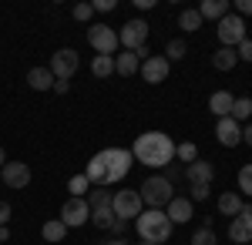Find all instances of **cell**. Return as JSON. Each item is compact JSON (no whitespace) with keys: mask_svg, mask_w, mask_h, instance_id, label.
<instances>
[{"mask_svg":"<svg viewBox=\"0 0 252 245\" xmlns=\"http://www.w3.org/2000/svg\"><path fill=\"white\" fill-rule=\"evenodd\" d=\"M131 158H138L148 168H168L175 161V141L165 131H145L135 138Z\"/></svg>","mask_w":252,"mask_h":245,"instance_id":"6da1fadb","label":"cell"},{"mask_svg":"<svg viewBox=\"0 0 252 245\" xmlns=\"http://www.w3.org/2000/svg\"><path fill=\"white\" fill-rule=\"evenodd\" d=\"M135 232L141 235V242L161 245V242L172 239V222H168L165 208H145V212L135 218Z\"/></svg>","mask_w":252,"mask_h":245,"instance_id":"7a4b0ae2","label":"cell"},{"mask_svg":"<svg viewBox=\"0 0 252 245\" xmlns=\"http://www.w3.org/2000/svg\"><path fill=\"white\" fill-rule=\"evenodd\" d=\"M138 195H141L145 208H165L175 198V185L168 182V178H161V175H152V178H145V182H141Z\"/></svg>","mask_w":252,"mask_h":245,"instance_id":"3957f363","label":"cell"},{"mask_svg":"<svg viewBox=\"0 0 252 245\" xmlns=\"http://www.w3.org/2000/svg\"><path fill=\"white\" fill-rule=\"evenodd\" d=\"M101 154V161H104V168H108V185H115L121 178H128V171H131V151L128 148H104L97 151Z\"/></svg>","mask_w":252,"mask_h":245,"instance_id":"277c9868","label":"cell"},{"mask_svg":"<svg viewBox=\"0 0 252 245\" xmlns=\"http://www.w3.org/2000/svg\"><path fill=\"white\" fill-rule=\"evenodd\" d=\"M111 208H115V215L121 222H135L138 215L145 212V202H141V195H138L135 188H121V191H115Z\"/></svg>","mask_w":252,"mask_h":245,"instance_id":"5b68a950","label":"cell"},{"mask_svg":"<svg viewBox=\"0 0 252 245\" xmlns=\"http://www.w3.org/2000/svg\"><path fill=\"white\" fill-rule=\"evenodd\" d=\"M215 34H219V44H222V47H239V44L246 40V17L225 14V17L215 24Z\"/></svg>","mask_w":252,"mask_h":245,"instance_id":"8992f818","label":"cell"},{"mask_svg":"<svg viewBox=\"0 0 252 245\" xmlns=\"http://www.w3.org/2000/svg\"><path fill=\"white\" fill-rule=\"evenodd\" d=\"M78 71H81V54L74 47L54 51V57H51V74H54V81H71Z\"/></svg>","mask_w":252,"mask_h":245,"instance_id":"52a82bcc","label":"cell"},{"mask_svg":"<svg viewBox=\"0 0 252 245\" xmlns=\"http://www.w3.org/2000/svg\"><path fill=\"white\" fill-rule=\"evenodd\" d=\"M88 44L94 47V54H104V57H115V51L121 47L118 44V31H111L108 24H91L88 27Z\"/></svg>","mask_w":252,"mask_h":245,"instance_id":"ba28073f","label":"cell"},{"mask_svg":"<svg viewBox=\"0 0 252 245\" xmlns=\"http://www.w3.org/2000/svg\"><path fill=\"white\" fill-rule=\"evenodd\" d=\"M61 222L67 228H81L91 222V205H88V198H67L64 205H61Z\"/></svg>","mask_w":252,"mask_h":245,"instance_id":"9c48e42d","label":"cell"},{"mask_svg":"<svg viewBox=\"0 0 252 245\" xmlns=\"http://www.w3.org/2000/svg\"><path fill=\"white\" fill-rule=\"evenodd\" d=\"M148 40V20L141 17H131L121 31H118V44L125 47V51H135V47H141Z\"/></svg>","mask_w":252,"mask_h":245,"instance_id":"30bf717a","label":"cell"},{"mask_svg":"<svg viewBox=\"0 0 252 245\" xmlns=\"http://www.w3.org/2000/svg\"><path fill=\"white\" fill-rule=\"evenodd\" d=\"M0 182H3L7 188H27V185H31V168H27L24 161H7V165L0 168Z\"/></svg>","mask_w":252,"mask_h":245,"instance_id":"8fae6325","label":"cell"},{"mask_svg":"<svg viewBox=\"0 0 252 245\" xmlns=\"http://www.w3.org/2000/svg\"><path fill=\"white\" fill-rule=\"evenodd\" d=\"M138 74L145 77V81H148V84H161V81H165V77L172 74V64H168V61H165V57L152 54V57H148V61H145V64H141V71H138Z\"/></svg>","mask_w":252,"mask_h":245,"instance_id":"7c38bea8","label":"cell"},{"mask_svg":"<svg viewBox=\"0 0 252 245\" xmlns=\"http://www.w3.org/2000/svg\"><path fill=\"white\" fill-rule=\"evenodd\" d=\"M215 138H219L222 148H235V145L242 141V124H235L232 118H219V124H215Z\"/></svg>","mask_w":252,"mask_h":245,"instance_id":"4fadbf2b","label":"cell"},{"mask_svg":"<svg viewBox=\"0 0 252 245\" xmlns=\"http://www.w3.org/2000/svg\"><path fill=\"white\" fill-rule=\"evenodd\" d=\"M229 239H232V242H252V208L239 212V215L232 218V225H229Z\"/></svg>","mask_w":252,"mask_h":245,"instance_id":"5bb4252c","label":"cell"},{"mask_svg":"<svg viewBox=\"0 0 252 245\" xmlns=\"http://www.w3.org/2000/svg\"><path fill=\"white\" fill-rule=\"evenodd\" d=\"M165 215H168V222H172V225H182V222H189V218L195 215L192 198H172V202L165 205Z\"/></svg>","mask_w":252,"mask_h":245,"instance_id":"9a60e30c","label":"cell"},{"mask_svg":"<svg viewBox=\"0 0 252 245\" xmlns=\"http://www.w3.org/2000/svg\"><path fill=\"white\" fill-rule=\"evenodd\" d=\"M185 178L192 182V185H209L215 178V168L209 161H202V158H195L192 165H185Z\"/></svg>","mask_w":252,"mask_h":245,"instance_id":"2e32d148","label":"cell"},{"mask_svg":"<svg viewBox=\"0 0 252 245\" xmlns=\"http://www.w3.org/2000/svg\"><path fill=\"white\" fill-rule=\"evenodd\" d=\"M27 88H31V91H51V88H54L51 67H31V71H27Z\"/></svg>","mask_w":252,"mask_h":245,"instance_id":"e0dca14e","label":"cell"},{"mask_svg":"<svg viewBox=\"0 0 252 245\" xmlns=\"http://www.w3.org/2000/svg\"><path fill=\"white\" fill-rule=\"evenodd\" d=\"M232 104H235V97L229 94V91H215V94L209 97V111H212L215 118H229V114H232Z\"/></svg>","mask_w":252,"mask_h":245,"instance_id":"ac0fdd59","label":"cell"},{"mask_svg":"<svg viewBox=\"0 0 252 245\" xmlns=\"http://www.w3.org/2000/svg\"><path fill=\"white\" fill-rule=\"evenodd\" d=\"M219 212H222V215H229V218H235L239 212H246L242 195H239V191H222V195H219Z\"/></svg>","mask_w":252,"mask_h":245,"instance_id":"d6986e66","label":"cell"},{"mask_svg":"<svg viewBox=\"0 0 252 245\" xmlns=\"http://www.w3.org/2000/svg\"><path fill=\"white\" fill-rule=\"evenodd\" d=\"M138 71H141V61H138L131 51H121V54L115 57V74L131 77V74H138Z\"/></svg>","mask_w":252,"mask_h":245,"instance_id":"ffe728a7","label":"cell"},{"mask_svg":"<svg viewBox=\"0 0 252 245\" xmlns=\"http://www.w3.org/2000/svg\"><path fill=\"white\" fill-rule=\"evenodd\" d=\"M195 10L202 14V20H222L229 14V3H225V0H202Z\"/></svg>","mask_w":252,"mask_h":245,"instance_id":"44dd1931","label":"cell"},{"mask_svg":"<svg viewBox=\"0 0 252 245\" xmlns=\"http://www.w3.org/2000/svg\"><path fill=\"white\" fill-rule=\"evenodd\" d=\"M235 64H239L235 47H219V51L212 54V67H215V71H222V74H225V71H232Z\"/></svg>","mask_w":252,"mask_h":245,"instance_id":"7402d4cb","label":"cell"},{"mask_svg":"<svg viewBox=\"0 0 252 245\" xmlns=\"http://www.w3.org/2000/svg\"><path fill=\"white\" fill-rule=\"evenodd\" d=\"M91 222H94L97 228H104V232H111L115 222H118V215H115L111 205H101V208H91Z\"/></svg>","mask_w":252,"mask_h":245,"instance_id":"603a6c76","label":"cell"},{"mask_svg":"<svg viewBox=\"0 0 252 245\" xmlns=\"http://www.w3.org/2000/svg\"><path fill=\"white\" fill-rule=\"evenodd\" d=\"M40 235H44V242H64L67 225H64L61 218H51V222H44V225H40Z\"/></svg>","mask_w":252,"mask_h":245,"instance_id":"cb8c5ba5","label":"cell"},{"mask_svg":"<svg viewBox=\"0 0 252 245\" xmlns=\"http://www.w3.org/2000/svg\"><path fill=\"white\" fill-rule=\"evenodd\" d=\"M178 27H182L185 34H195V31L202 27V14H198L195 7H189V10H182V14H178Z\"/></svg>","mask_w":252,"mask_h":245,"instance_id":"d4e9b609","label":"cell"},{"mask_svg":"<svg viewBox=\"0 0 252 245\" xmlns=\"http://www.w3.org/2000/svg\"><path fill=\"white\" fill-rule=\"evenodd\" d=\"M232 118L235 124H242V121H249L252 118V97H235V104H232Z\"/></svg>","mask_w":252,"mask_h":245,"instance_id":"484cf974","label":"cell"},{"mask_svg":"<svg viewBox=\"0 0 252 245\" xmlns=\"http://www.w3.org/2000/svg\"><path fill=\"white\" fill-rule=\"evenodd\" d=\"M91 74H94V77H108V74H115V57L94 54V61H91Z\"/></svg>","mask_w":252,"mask_h":245,"instance_id":"4316f807","label":"cell"},{"mask_svg":"<svg viewBox=\"0 0 252 245\" xmlns=\"http://www.w3.org/2000/svg\"><path fill=\"white\" fill-rule=\"evenodd\" d=\"M67 191H71V198H88V191H91L88 175H74V178L67 182Z\"/></svg>","mask_w":252,"mask_h":245,"instance_id":"83f0119b","label":"cell"},{"mask_svg":"<svg viewBox=\"0 0 252 245\" xmlns=\"http://www.w3.org/2000/svg\"><path fill=\"white\" fill-rule=\"evenodd\" d=\"M189 54V44H185V40H168V47H165V61H168V64H172V61H182V57Z\"/></svg>","mask_w":252,"mask_h":245,"instance_id":"f1b7e54d","label":"cell"},{"mask_svg":"<svg viewBox=\"0 0 252 245\" xmlns=\"http://www.w3.org/2000/svg\"><path fill=\"white\" fill-rule=\"evenodd\" d=\"M175 158L185 161V165H192L195 158H198V148H195L192 141H182V145H175Z\"/></svg>","mask_w":252,"mask_h":245,"instance_id":"f546056e","label":"cell"},{"mask_svg":"<svg viewBox=\"0 0 252 245\" xmlns=\"http://www.w3.org/2000/svg\"><path fill=\"white\" fill-rule=\"evenodd\" d=\"M111 198H115V195H111L108 188H91V191H88V205H91V208L111 205Z\"/></svg>","mask_w":252,"mask_h":245,"instance_id":"4dcf8cb0","label":"cell"},{"mask_svg":"<svg viewBox=\"0 0 252 245\" xmlns=\"http://www.w3.org/2000/svg\"><path fill=\"white\" fill-rule=\"evenodd\" d=\"M239 188H242V195L252 198V165H242L239 168Z\"/></svg>","mask_w":252,"mask_h":245,"instance_id":"1f68e13d","label":"cell"},{"mask_svg":"<svg viewBox=\"0 0 252 245\" xmlns=\"http://www.w3.org/2000/svg\"><path fill=\"white\" fill-rule=\"evenodd\" d=\"M192 245H219V242H215L212 228H198V232L192 235Z\"/></svg>","mask_w":252,"mask_h":245,"instance_id":"d6a6232c","label":"cell"},{"mask_svg":"<svg viewBox=\"0 0 252 245\" xmlns=\"http://www.w3.org/2000/svg\"><path fill=\"white\" fill-rule=\"evenodd\" d=\"M209 195H212L209 185H192V188H189V198H192V202H205Z\"/></svg>","mask_w":252,"mask_h":245,"instance_id":"836d02e7","label":"cell"},{"mask_svg":"<svg viewBox=\"0 0 252 245\" xmlns=\"http://www.w3.org/2000/svg\"><path fill=\"white\" fill-rule=\"evenodd\" d=\"M94 17V7H91V3H78V7H74V20H91Z\"/></svg>","mask_w":252,"mask_h":245,"instance_id":"e575fe53","label":"cell"},{"mask_svg":"<svg viewBox=\"0 0 252 245\" xmlns=\"http://www.w3.org/2000/svg\"><path fill=\"white\" fill-rule=\"evenodd\" d=\"M235 54H239V61H249V64H252V40L246 37L239 47H235Z\"/></svg>","mask_w":252,"mask_h":245,"instance_id":"d590c367","label":"cell"},{"mask_svg":"<svg viewBox=\"0 0 252 245\" xmlns=\"http://www.w3.org/2000/svg\"><path fill=\"white\" fill-rule=\"evenodd\" d=\"M91 7H94V14H111V10L118 7V3H115V0H94Z\"/></svg>","mask_w":252,"mask_h":245,"instance_id":"8d00e7d4","label":"cell"},{"mask_svg":"<svg viewBox=\"0 0 252 245\" xmlns=\"http://www.w3.org/2000/svg\"><path fill=\"white\" fill-rule=\"evenodd\" d=\"M10 215H14V208L7 205V202H0V225H7V222H10Z\"/></svg>","mask_w":252,"mask_h":245,"instance_id":"74e56055","label":"cell"},{"mask_svg":"<svg viewBox=\"0 0 252 245\" xmlns=\"http://www.w3.org/2000/svg\"><path fill=\"white\" fill-rule=\"evenodd\" d=\"M131 54H135L138 61H141V64H145V61H148V57H152V51H148V44H141V47H135V51H131Z\"/></svg>","mask_w":252,"mask_h":245,"instance_id":"f35d334b","label":"cell"},{"mask_svg":"<svg viewBox=\"0 0 252 245\" xmlns=\"http://www.w3.org/2000/svg\"><path fill=\"white\" fill-rule=\"evenodd\" d=\"M235 7H239V17H242V14H246V17H252V0H239Z\"/></svg>","mask_w":252,"mask_h":245,"instance_id":"ab89813d","label":"cell"},{"mask_svg":"<svg viewBox=\"0 0 252 245\" xmlns=\"http://www.w3.org/2000/svg\"><path fill=\"white\" fill-rule=\"evenodd\" d=\"M71 91V81H54V94H67Z\"/></svg>","mask_w":252,"mask_h":245,"instance_id":"60d3db41","label":"cell"},{"mask_svg":"<svg viewBox=\"0 0 252 245\" xmlns=\"http://www.w3.org/2000/svg\"><path fill=\"white\" fill-rule=\"evenodd\" d=\"M242 141L252 148V124H246V128H242Z\"/></svg>","mask_w":252,"mask_h":245,"instance_id":"b9f144b4","label":"cell"},{"mask_svg":"<svg viewBox=\"0 0 252 245\" xmlns=\"http://www.w3.org/2000/svg\"><path fill=\"white\" fill-rule=\"evenodd\" d=\"M111 232H118V235H125V232H128V222H121V218H118V222H115V228H111Z\"/></svg>","mask_w":252,"mask_h":245,"instance_id":"7bdbcfd3","label":"cell"},{"mask_svg":"<svg viewBox=\"0 0 252 245\" xmlns=\"http://www.w3.org/2000/svg\"><path fill=\"white\" fill-rule=\"evenodd\" d=\"M135 7H138V10H152V7H155V0H138Z\"/></svg>","mask_w":252,"mask_h":245,"instance_id":"ee69618b","label":"cell"},{"mask_svg":"<svg viewBox=\"0 0 252 245\" xmlns=\"http://www.w3.org/2000/svg\"><path fill=\"white\" fill-rule=\"evenodd\" d=\"M7 239H10V228H7V225H0V242H7Z\"/></svg>","mask_w":252,"mask_h":245,"instance_id":"f6af8a7d","label":"cell"},{"mask_svg":"<svg viewBox=\"0 0 252 245\" xmlns=\"http://www.w3.org/2000/svg\"><path fill=\"white\" fill-rule=\"evenodd\" d=\"M3 165H7V151L0 148V168H3Z\"/></svg>","mask_w":252,"mask_h":245,"instance_id":"bcb514c9","label":"cell"},{"mask_svg":"<svg viewBox=\"0 0 252 245\" xmlns=\"http://www.w3.org/2000/svg\"><path fill=\"white\" fill-rule=\"evenodd\" d=\"M108 245H128V242H125V239H115V242H108Z\"/></svg>","mask_w":252,"mask_h":245,"instance_id":"7dc6e473","label":"cell"},{"mask_svg":"<svg viewBox=\"0 0 252 245\" xmlns=\"http://www.w3.org/2000/svg\"><path fill=\"white\" fill-rule=\"evenodd\" d=\"M138 245H152V242H138Z\"/></svg>","mask_w":252,"mask_h":245,"instance_id":"c3c4849f","label":"cell"}]
</instances>
